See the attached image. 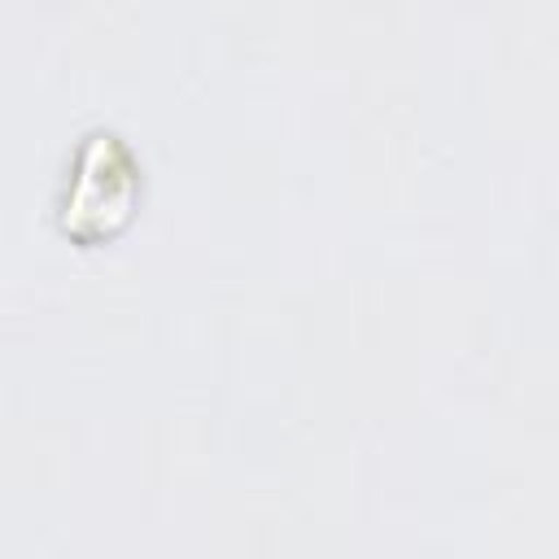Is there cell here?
Wrapping results in <instances>:
<instances>
[{
    "label": "cell",
    "mask_w": 559,
    "mask_h": 559,
    "mask_svg": "<svg viewBox=\"0 0 559 559\" xmlns=\"http://www.w3.org/2000/svg\"><path fill=\"white\" fill-rule=\"evenodd\" d=\"M135 205V157L114 131H92L70 162L61 223L66 231L96 240L109 236Z\"/></svg>",
    "instance_id": "cell-1"
}]
</instances>
